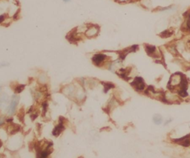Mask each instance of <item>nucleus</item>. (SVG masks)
<instances>
[{"label": "nucleus", "instance_id": "obj_1", "mask_svg": "<svg viewBox=\"0 0 190 158\" xmlns=\"http://www.w3.org/2000/svg\"><path fill=\"white\" fill-rule=\"evenodd\" d=\"M33 148L36 151V158H49L53 152V142L51 141H37L33 144Z\"/></svg>", "mask_w": 190, "mask_h": 158}, {"label": "nucleus", "instance_id": "obj_2", "mask_svg": "<svg viewBox=\"0 0 190 158\" xmlns=\"http://www.w3.org/2000/svg\"><path fill=\"white\" fill-rule=\"evenodd\" d=\"M109 56L103 53H97L92 56V62L95 66L102 67L108 63Z\"/></svg>", "mask_w": 190, "mask_h": 158}, {"label": "nucleus", "instance_id": "obj_3", "mask_svg": "<svg viewBox=\"0 0 190 158\" xmlns=\"http://www.w3.org/2000/svg\"><path fill=\"white\" fill-rule=\"evenodd\" d=\"M77 88H78V86H77L75 84H69V85H65V86H63V88H62L61 91L65 96L69 97V99H75V94H76Z\"/></svg>", "mask_w": 190, "mask_h": 158}, {"label": "nucleus", "instance_id": "obj_4", "mask_svg": "<svg viewBox=\"0 0 190 158\" xmlns=\"http://www.w3.org/2000/svg\"><path fill=\"white\" fill-rule=\"evenodd\" d=\"M67 123V119L64 118L63 116H60L58 121V124L54 128L52 131V134L53 136H59L66 129V124Z\"/></svg>", "mask_w": 190, "mask_h": 158}, {"label": "nucleus", "instance_id": "obj_5", "mask_svg": "<svg viewBox=\"0 0 190 158\" xmlns=\"http://www.w3.org/2000/svg\"><path fill=\"white\" fill-rule=\"evenodd\" d=\"M19 96L16 94V93L12 96L11 99H10V104H9L7 108V112L9 116H12V115L14 114L15 112H16V108H17L18 105H19Z\"/></svg>", "mask_w": 190, "mask_h": 158}, {"label": "nucleus", "instance_id": "obj_6", "mask_svg": "<svg viewBox=\"0 0 190 158\" xmlns=\"http://www.w3.org/2000/svg\"><path fill=\"white\" fill-rule=\"evenodd\" d=\"M100 32V27L96 24H87L86 31L84 32V34L86 37L92 38L95 37L98 35Z\"/></svg>", "mask_w": 190, "mask_h": 158}, {"label": "nucleus", "instance_id": "obj_7", "mask_svg": "<svg viewBox=\"0 0 190 158\" xmlns=\"http://www.w3.org/2000/svg\"><path fill=\"white\" fill-rule=\"evenodd\" d=\"M131 85L133 86V88L137 91H141V90H144L145 88V83L143 81V78L137 76L134 79L133 82L131 83Z\"/></svg>", "mask_w": 190, "mask_h": 158}, {"label": "nucleus", "instance_id": "obj_8", "mask_svg": "<svg viewBox=\"0 0 190 158\" xmlns=\"http://www.w3.org/2000/svg\"><path fill=\"white\" fill-rule=\"evenodd\" d=\"M6 128H7V133L9 134H10V135H13V134H15L17 132H19L20 128H21V126L19 125H18V124L11 122H7V125Z\"/></svg>", "mask_w": 190, "mask_h": 158}, {"label": "nucleus", "instance_id": "obj_9", "mask_svg": "<svg viewBox=\"0 0 190 158\" xmlns=\"http://www.w3.org/2000/svg\"><path fill=\"white\" fill-rule=\"evenodd\" d=\"M48 81V76L45 73L42 72L38 76V82L41 85H46Z\"/></svg>", "mask_w": 190, "mask_h": 158}, {"label": "nucleus", "instance_id": "obj_10", "mask_svg": "<svg viewBox=\"0 0 190 158\" xmlns=\"http://www.w3.org/2000/svg\"><path fill=\"white\" fill-rule=\"evenodd\" d=\"M101 84L103 85V91L105 93H107L109 90H111L112 88H114V85L112 82H101Z\"/></svg>", "mask_w": 190, "mask_h": 158}, {"label": "nucleus", "instance_id": "obj_11", "mask_svg": "<svg viewBox=\"0 0 190 158\" xmlns=\"http://www.w3.org/2000/svg\"><path fill=\"white\" fill-rule=\"evenodd\" d=\"M25 88V85H23V84H16L14 86V88H13V90H14V93L16 94H19V93L23 91Z\"/></svg>", "mask_w": 190, "mask_h": 158}, {"label": "nucleus", "instance_id": "obj_12", "mask_svg": "<svg viewBox=\"0 0 190 158\" xmlns=\"http://www.w3.org/2000/svg\"><path fill=\"white\" fill-rule=\"evenodd\" d=\"M145 49H146V53H147L149 55H150V56H152V55L154 53V52H155V47H154V46L146 45Z\"/></svg>", "mask_w": 190, "mask_h": 158}, {"label": "nucleus", "instance_id": "obj_13", "mask_svg": "<svg viewBox=\"0 0 190 158\" xmlns=\"http://www.w3.org/2000/svg\"><path fill=\"white\" fill-rule=\"evenodd\" d=\"M153 120H154L155 124L160 125L162 122V121H163V119H162V116L160 114H155L154 116V117H153Z\"/></svg>", "mask_w": 190, "mask_h": 158}, {"label": "nucleus", "instance_id": "obj_14", "mask_svg": "<svg viewBox=\"0 0 190 158\" xmlns=\"http://www.w3.org/2000/svg\"><path fill=\"white\" fill-rule=\"evenodd\" d=\"M172 33H173L172 31H171V30H164L163 33H161V36L162 37H169V36H170Z\"/></svg>", "mask_w": 190, "mask_h": 158}, {"label": "nucleus", "instance_id": "obj_15", "mask_svg": "<svg viewBox=\"0 0 190 158\" xmlns=\"http://www.w3.org/2000/svg\"><path fill=\"white\" fill-rule=\"evenodd\" d=\"M25 112L23 111V110H19V113H18L17 114V116L19 117V120L22 121V122H24V117H25Z\"/></svg>", "mask_w": 190, "mask_h": 158}, {"label": "nucleus", "instance_id": "obj_16", "mask_svg": "<svg viewBox=\"0 0 190 158\" xmlns=\"http://www.w3.org/2000/svg\"><path fill=\"white\" fill-rule=\"evenodd\" d=\"M6 122V118L4 116H0V127Z\"/></svg>", "mask_w": 190, "mask_h": 158}, {"label": "nucleus", "instance_id": "obj_17", "mask_svg": "<svg viewBox=\"0 0 190 158\" xmlns=\"http://www.w3.org/2000/svg\"><path fill=\"white\" fill-rule=\"evenodd\" d=\"M6 19V16L5 14H3V15H0V24H1L4 20Z\"/></svg>", "mask_w": 190, "mask_h": 158}, {"label": "nucleus", "instance_id": "obj_18", "mask_svg": "<svg viewBox=\"0 0 190 158\" xmlns=\"http://www.w3.org/2000/svg\"><path fill=\"white\" fill-rule=\"evenodd\" d=\"M8 65H9L8 62H1V63H0V68H3V67L8 66Z\"/></svg>", "mask_w": 190, "mask_h": 158}, {"label": "nucleus", "instance_id": "obj_19", "mask_svg": "<svg viewBox=\"0 0 190 158\" xmlns=\"http://www.w3.org/2000/svg\"><path fill=\"white\" fill-rule=\"evenodd\" d=\"M63 1H64L65 3H69V2H70L71 1H72V0H63Z\"/></svg>", "mask_w": 190, "mask_h": 158}, {"label": "nucleus", "instance_id": "obj_20", "mask_svg": "<svg viewBox=\"0 0 190 158\" xmlns=\"http://www.w3.org/2000/svg\"><path fill=\"white\" fill-rule=\"evenodd\" d=\"M2 145H3L2 142H1V139H0V148H1V146H2Z\"/></svg>", "mask_w": 190, "mask_h": 158}, {"label": "nucleus", "instance_id": "obj_21", "mask_svg": "<svg viewBox=\"0 0 190 158\" xmlns=\"http://www.w3.org/2000/svg\"><path fill=\"white\" fill-rule=\"evenodd\" d=\"M188 46L190 47V41H189V42H188Z\"/></svg>", "mask_w": 190, "mask_h": 158}, {"label": "nucleus", "instance_id": "obj_22", "mask_svg": "<svg viewBox=\"0 0 190 158\" xmlns=\"http://www.w3.org/2000/svg\"><path fill=\"white\" fill-rule=\"evenodd\" d=\"M1 102H0V107H1Z\"/></svg>", "mask_w": 190, "mask_h": 158}, {"label": "nucleus", "instance_id": "obj_23", "mask_svg": "<svg viewBox=\"0 0 190 158\" xmlns=\"http://www.w3.org/2000/svg\"><path fill=\"white\" fill-rule=\"evenodd\" d=\"M1 85H0V90H1Z\"/></svg>", "mask_w": 190, "mask_h": 158}, {"label": "nucleus", "instance_id": "obj_24", "mask_svg": "<svg viewBox=\"0 0 190 158\" xmlns=\"http://www.w3.org/2000/svg\"><path fill=\"white\" fill-rule=\"evenodd\" d=\"M78 158H83V157H78Z\"/></svg>", "mask_w": 190, "mask_h": 158}]
</instances>
